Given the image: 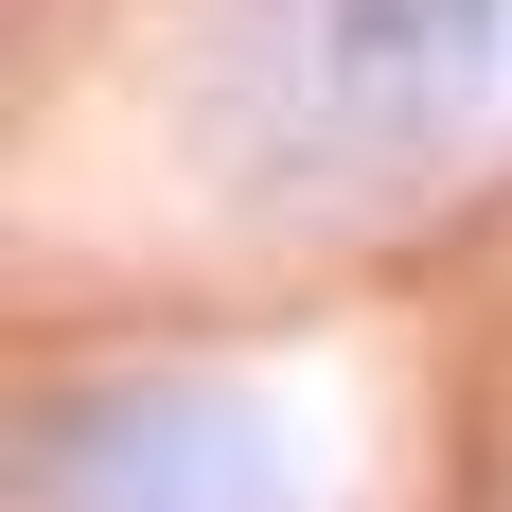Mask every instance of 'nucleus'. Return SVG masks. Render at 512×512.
Instances as JSON below:
<instances>
[{
	"instance_id": "obj_1",
	"label": "nucleus",
	"mask_w": 512,
	"mask_h": 512,
	"mask_svg": "<svg viewBox=\"0 0 512 512\" xmlns=\"http://www.w3.org/2000/svg\"><path fill=\"white\" fill-rule=\"evenodd\" d=\"M36 512H318V424L230 371L89 389L36 424Z\"/></svg>"
}]
</instances>
